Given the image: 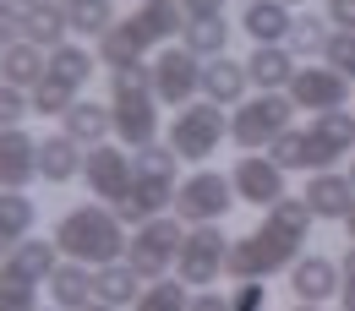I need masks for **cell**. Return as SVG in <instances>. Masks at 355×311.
<instances>
[{"label": "cell", "instance_id": "4", "mask_svg": "<svg viewBox=\"0 0 355 311\" xmlns=\"http://www.w3.org/2000/svg\"><path fill=\"white\" fill-rule=\"evenodd\" d=\"M290 115H295L290 93H257V98H241L235 115H230V142L246 148V153H263V148H273L279 136L290 132Z\"/></svg>", "mask_w": 355, "mask_h": 311}, {"label": "cell", "instance_id": "38", "mask_svg": "<svg viewBox=\"0 0 355 311\" xmlns=\"http://www.w3.org/2000/svg\"><path fill=\"white\" fill-rule=\"evenodd\" d=\"M0 306L11 311H33V278H22L11 263H0Z\"/></svg>", "mask_w": 355, "mask_h": 311}, {"label": "cell", "instance_id": "27", "mask_svg": "<svg viewBox=\"0 0 355 311\" xmlns=\"http://www.w3.org/2000/svg\"><path fill=\"white\" fill-rule=\"evenodd\" d=\"M0 77L11 82V88H39L49 77V60H44V49L39 44H6V55H0Z\"/></svg>", "mask_w": 355, "mask_h": 311}, {"label": "cell", "instance_id": "17", "mask_svg": "<svg viewBox=\"0 0 355 311\" xmlns=\"http://www.w3.org/2000/svg\"><path fill=\"white\" fill-rule=\"evenodd\" d=\"M33 175H39V142L22 126H6L0 132V180H6V191H22Z\"/></svg>", "mask_w": 355, "mask_h": 311}, {"label": "cell", "instance_id": "35", "mask_svg": "<svg viewBox=\"0 0 355 311\" xmlns=\"http://www.w3.org/2000/svg\"><path fill=\"white\" fill-rule=\"evenodd\" d=\"M186 306H191V295H186L180 278H153L137 301V311H186Z\"/></svg>", "mask_w": 355, "mask_h": 311}, {"label": "cell", "instance_id": "30", "mask_svg": "<svg viewBox=\"0 0 355 311\" xmlns=\"http://www.w3.org/2000/svg\"><path fill=\"white\" fill-rule=\"evenodd\" d=\"M180 44L191 49V55H230V22L219 17H186V28H180Z\"/></svg>", "mask_w": 355, "mask_h": 311}, {"label": "cell", "instance_id": "36", "mask_svg": "<svg viewBox=\"0 0 355 311\" xmlns=\"http://www.w3.org/2000/svg\"><path fill=\"white\" fill-rule=\"evenodd\" d=\"M49 71L66 77L71 88H83V82L93 77V55H88V49H77V44H60V49H49Z\"/></svg>", "mask_w": 355, "mask_h": 311}, {"label": "cell", "instance_id": "48", "mask_svg": "<svg viewBox=\"0 0 355 311\" xmlns=\"http://www.w3.org/2000/svg\"><path fill=\"white\" fill-rule=\"evenodd\" d=\"M295 311H322V306H311V301H295Z\"/></svg>", "mask_w": 355, "mask_h": 311}, {"label": "cell", "instance_id": "28", "mask_svg": "<svg viewBox=\"0 0 355 311\" xmlns=\"http://www.w3.org/2000/svg\"><path fill=\"white\" fill-rule=\"evenodd\" d=\"M334 33H339V28H334V22H328V17H317V11H306V17H295V28H290V55H295V60H328V44H334Z\"/></svg>", "mask_w": 355, "mask_h": 311}, {"label": "cell", "instance_id": "16", "mask_svg": "<svg viewBox=\"0 0 355 311\" xmlns=\"http://www.w3.org/2000/svg\"><path fill=\"white\" fill-rule=\"evenodd\" d=\"M306 208L317 213V219H350V208H355V186H350V175H334V170H311V180H306Z\"/></svg>", "mask_w": 355, "mask_h": 311}, {"label": "cell", "instance_id": "39", "mask_svg": "<svg viewBox=\"0 0 355 311\" xmlns=\"http://www.w3.org/2000/svg\"><path fill=\"white\" fill-rule=\"evenodd\" d=\"M28 109H33V98H22V88L0 82V132H6V126H22Z\"/></svg>", "mask_w": 355, "mask_h": 311}, {"label": "cell", "instance_id": "37", "mask_svg": "<svg viewBox=\"0 0 355 311\" xmlns=\"http://www.w3.org/2000/svg\"><path fill=\"white\" fill-rule=\"evenodd\" d=\"M137 175H153V180H175L180 170V153L175 148H164V142H148V148H137Z\"/></svg>", "mask_w": 355, "mask_h": 311}, {"label": "cell", "instance_id": "14", "mask_svg": "<svg viewBox=\"0 0 355 311\" xmlns=\"http://www.w3.org/2000/svg\"><path fill=\"white\" fill-rule=\"evenodd\" d=\"M345 290V273L334 257H322V251H311V257H295L290 263V295L295 301H311V306H322L328 295H339Z\"/></svg>", "mask_w": 355, "mask_h": 311}, {"label": "cell", "instance_id": "29", "mask_svg": "<svg viewBox=\"0 0 355 311\" xmlns=\"http://www.w3.org/2000/svg\"><path fill=\"white\" fill-rule=\"evenodd\" d=\"M33 219H39V208H33L22 191H6V197H0V257H11V251L28 240Z\"/></svg>", "mask_w": 355, "mask_h": 311}, {"label": "cell", "instance_id": "2", "mask_svg": "<svg viewBox=\"0 0 355 311\" xmlns=\"http://www.w3.org/2000/svg\"><path fill=\"white\" fill-rule=\"evenodd\" d=\"M55 246L71 257V263H121V251H126V235H121V219H115V208H98V202H83V208H71V213H60L55 224Z\"/></svg>", "mask_w": 355, "mask_h": 311}, {"label": "cell", "instance_id": "6", "mask_svg": "<svg viewBox=\"0 0 355 311\" xmlns=\"http://www.w3.org/2000/svg\"><path fill=\"white\" fill-rule=\"evenodd\" d=\"M235 208V180L219 170H197L175 186V219L180 224H219Z\"/></svg>", "mask_w": 355, "mask_h": 311}, {"label": "cell", "instance_id": "31", "mask_svg": "<svg viewBox=\"0 0 355 311\" xmlns=\"http://www.w3.org/2000/svg\"><path fill=\"white\" fill-rule=\"evenodd\" d=\"M55 251H60V246H49V240H33V235H28V240H22V246H17V251H11V257H0V263H11L17 267V273H22V278H33V284H44L49 273H55Z\"/></svg>", "mask_w": 355, "mask_h": 311}, {"label": "cell", "instance_id": "52", "mask_svg": "<svg viewBox=\"0 0 355 311\" xmlns=\"http://www.w3.org/2000/svg\"><path fill=\"white\" fill-rule=\"evenodd\" d=\"M279 6H301V0H279Z\"/></svg>", "mask_w": 355, "mask_h": 311}, {"label": "cell", "instance_id": "22", "mask_svg": "<svg viewBox=\"0 0 355 311\" xmlns=\"http://www.w3.org/2000/svg\"><path fill=\"white\" fill-rule=\"evenodd\" d=\"M83 142H71V136L60 132V136H44L39 142V175L49 180V186H71V180L83 175Z\"/></svg>", "mask_w": 355, "mask_h": 311}, {"label": "cell", "instance_id": "47", "mask_svg": "<svg viewBox=\"0 0 355 311\" xmlns=\"http://www.w3.org/2000/svg\"><path fill=\"white\" fill-rule=\"evenodd\" d=\"M345 229H350V246H355V208H350V219H345Z\"/></svg>", "mask_w": 355, "mask_h": 311}, {"label": "cell", "instance_id": "25", "mask_svg": "<svg viewBox=\"0 0 355 311\" xmlns=\"http://www.w3.org/2000/svg\"><path fill=\"white\" fill-rule=\"evenodd\" d=\"M93 295L104 306H137L142 301V273L132 263H104L93 267Z\"/></svg>", "mask_w": 355, "mask_h": 311}, {"label": "cell", "instance_id": "23", "mask_svg": "<svg viewBox=\"0 0 355 311\" xmlns=\"http://www.w3.org/2000/svg\"><path fill=\"white\" fill-rule=\"evenodd\" d=\"M241 28H246L257 44H290V28H295V17H290V6H279V0H246V11H241Z\"/></svg>", "mask_w": 355, "mask_h": 311}, {"label": "cell", "instance_id": "33", "mask_svg": "<svg viewBox=\"0 0 355 311\" xmlns=\"http://www.w3.org/2000/svg\"><path fill=\"white\" fill-rule=\"evenodd\" d=\"M28 98H33V115H66V109L77 104V88H71L66 77H55V71H49L39 88H28Z\"/></svg>", "mask_w": 355, "mask_h": 311}, {"label": "cell", "instance_id": "8", "mask_svg": "<svg viewBox=\"0 0 355 311\" xmlns=\"http://www.w3.org/2000/svg\"><path fill=\"white\" fill-rule=\"evenodd\" d=\"M350 77L345 71H334V66H295V77H290V104L295 109H311V115H328V109H345L350 104Z\"/></svg>", "mask_w": 355, "mask_h": 311}, {"label": "cell", "instance_id": "32", "mask_svg": "<svg viewBox=\"0 0 355 311\" xmlns=\"http://www.w3.org/2000/svg\"><path fill=\"white\" fill-rule=\"evenodd\" d=\"M66 17H71V28H77V33H88V39H104V33L121 22L110 0H71V6H66Z\"/></svg>", "mask_w": 355, "mask_h": 311}, {"label": "cell", "instance_id": "43", "mask_svg": "<svg viewBox=\"0 0 355 311\" xmlns=\"http://www.w3.org/2000/svg\"><path fill=\"white\" fill-rule=\"evenodd\" d=\"M339 273H345V290H339V295H345V306H355V246L345 251V263H339Z\"/></svg>", "mask_w": 355, "mask_h": 311}, {"label": "cell", "instance_id": "20", "mask_svg": "<svg viewBox=\"0 0 355 311\" xmlns=\"http://www.w3.org/2000/svg\"><path fill=\"white\" fill-rule=\"evenodd\" d=\"M246 71H252V88L257 93H284L295 77V55L284 44H257L246 55Z\"/></svg>", "mask_w": 355, "mask_h": 311}, {"label": "cell", "instance_id": "56", "mask_svg": "<svg viewBox=\"0 0 355 311\" xmlns=\"http://www.w3.org/2000/svg\"><path fill=\"white\" fill-rule=\"evenodd\" d=\"M55 311H60V306H55Z\"/></svg>", "mask_w": 355, "mask_h": 311}, {"label": "cell", "instance_id": "11", "mask_svg": "<svg viewBox=\"0 0 355 311\" xmlns=\"http://www.w3.org/2000/svg\"><path fill=\"white\" fill-rule=\"evenodd\" d=\"M83 180L93 186V197L98 202H126V191H132L137 180V164L121 153V148H110V142H98V148H88V164H83Z\"/></svg>", "mask_w": 355, "mask_h": 311}, {"label": "cell", "instance_id": "13", "mask_svg": "<svg viewBox=\"0 0 355 311\" xmlns=\"http://www.w3.org/2000/svg\"><path fill=\"white\" fill-rule=\"evenodd\" d=\"M121 28H126V39H132L137 49H153V44H164L170 33L186 28V6H180V0H142Z\"/></svg>", "mask_w": 355, "mask_h": 311}, {"label": "cell", "instance_id": "19", "mask_svg": "<svg viewBox=\"0 0 355 311\" xmlns=\"http://www.w3.org/2000/svg\"><path fill=\"white\" fill-rule=\"evenodd\" d=\"M252 88V71H246V60H230V55H214L208 66H202V93H208V104H241Z\"/></svg>", "mask_w": 355, "mask_h": 311}, {"label": "cell", "instance_id": "45", "mask_svg": "<svg viewBox=\"0 0 355 311\" xmlns=\"http://www.w3.org/2000/svg\"><path fill=\"white\" fill-rule=\"evenodd\" d=\"M186 311H230V295H214V290H208V295H197Z\"/></svg>", "mask_w": 355, "mask_h": 311}, {"label": "cell", "instance_id": "7", "mask_svg": "<svg viewBox=\"0 0 355 311\" xmlns=\"http://www.w3.org/2000/svg\"><path fill=\"white\" fill-rule=\"evenodd\" d=\"M224 257H230V240H224L219 224H191L186 240H180V284L186 290H208L224 278Z\"/></svg>", "mask_w": 355, "mask_h": 311}, {"label": "cell", "instance_id": "12", "mask_svg": "<svg viewBox=\"0 0 355 311\" xmlns=\"http://www.w3.org/2000/svg\"><path fill=\"white\" fill-rule=\"evenodd\" d=\"M230 180H235V197L241 202H252V208H273V202H284L290 191H284V170L273 164V159H263V153H246V159H235V170H230Z\"/></svg>", "mask_w": 355, "mask_h": 311}, {"label": "cell", "instance_id": "34", "mask_svg": "<svg viewBox=\"0 0 355 311\" xmlns=\"http://www.w3.org/2000/svg\"><path fill=\"white\" fill-rule=\"evenodd\" d=\"M268 159H273L284 175H290V170H306V175L317 170V164H311V142H306V132H295V126H290V132H284L273 148H268Z\"/></svg>", "mask_w": 355, "mask_h": 311}, {"label": "cell", "instance_id": "10", "mask_svg": "<svg viewBox=\"0 0 355 311\" xmlns=\"http://www.w3.org/2000/svg\"><path fill=\"white\" fill-rule=\"evenodd\" d=\"M153 98L159 104H170V109H186L191 104V93L202 88V66H197V55L180 44V49H164L153 66Z\"/></svg>", "mask_w": 355, "mask_h": 311}, {"label": "cell", "instance_id": "51", "mask_svg": "<svg viewBox=\"0 0 355 311\" xmlns=\"http://www.w3.org/2000/svg\"><path fill=\"white\" fill-rule=\"evenodd\" d=\"M345 175H350V186H355V164H350V170H345Z\"/></svg>", "mask_w": 355, "mask_h": 311}, {"label": "cell", "instance_id": "15", "mask_svg": "<svg viewBox=\"0 0 355 311\" xmlns=\"http://www.w3.org/2000/svg\"><path fill=\"white\" fill-rule=\"evenodd\" d=\"M306 142H311V164H317V170H328L334 159L355 153V115H345V109L311 115V126H306Z\"/></svg>", "mask_w": 355, "mask_h": 311}, {"label": "cell", "instance_id": "50", "mask_svg": "<svg viewBox=\"0 0 355 311\" xmlns=\"http://www.w3.org/2000/svg\"><path fill=\"white\" fill-rule=\"evenodd\" d=\"M17 6H22V11H28V6H39V0H17Z\"/></svg>", "mask_w": 355, "mask_h": 311}, {"label": "cell", "instance_id": "3", "mask_svg": "<svg viewBox=\"0 0 355 311\" xmlns=\"http://www.w3.org/2000/svg\"><path fill=\"white\" fill-rule=\"evenodd\" d=\"M115 98H110V109H115V136L121 142H132V148H148L153 132H159V98H153V71L148 66H126V71H115Z\"/></svg>", "mask_w": 355, "mask_h": 311}, {"label": "cell", "instance_id": "24", "mask_svg": "<svg viewBox=\"0 0 355 311\" xmlns=\"http://www.w3.org/2000/svg\"><path fill=\"white\" fill-rule=\"evenodd\" d=\"M49 301L60 311H88L98 295H93V267L88 263H60L49 273Z\"/></svg>", "mask_w": 355, "mask_h": 311}, {"label": "cell", "instance_id": "49", "mask_svg": "<svg viewBox=\"0 0 355 311\" xmlns=\"http://www.w3.org/2000/svg\"><path fill=\"white\" fill-rule=\"evenodd\" d=\"M88 311H121V306H104V301H93V306Z\"/></svg>", "mask_w": 355, "mask_h": 311}, {"label": "cell", "instance_id": "42", "mask_svg": "<svg viewBox=\"0 0 355 311\" xmlns=\"http://www.w3.org/2000/svg\"><path fill=\"white\" fill-rule=\"evenodd\" d=\"M339 33H355V0H328V11H322Z\"/></svg>", "mask_w": 355, "mask_h": 311}, {"label": "cell", "instance_id": "1", "mask_svg": "<svg viewBox=\"0 0 355 311\" xmlns=\"http://www.w3.org/2000/svg\"><path fill=\"white\" fill-rule=\"evenodd\" d=\"M311 219H317V213L306 208V197H284V202H273V208H268V219L257 224L252 235L230 240L224 273H230L235 284H246V278H268V273L290 267L295 257H301V246H306Z\"/></svg>", "mask_w": 355, "mask_h": 311}, {"label": "cell", "instance_id": "41", "mask_svg": "<svg viewBox=\"0 0 355 311\" xmlns=\"http://www.w3.org/2000/svg\"><path fill=\"white\" fill-rule=\"evenodd\" d=\"M230 311H268V290H263V278H246V284L230 295Z\"/></svg>", "mask_w": 355, "mask_h": 311}, {"label": "cell", "instance_id": "26", "mask_svg": "<svg viewBox=\"0 0 355 311\" xmlns=\"http://www.w3.org/2000/svg\"><path fill=\"white\" fill-rule=\"evenodd\" d=\"M110 132H115V109H110V104L77 98V104L66 109V136H71V142H83V148H98V142H104Z\"/></svg>", "mask_w": 355, "mask_h": 311}, {"label": "cell", "instance_id": "21", "mask_svg": "<svg viewBox=\"0 0 355 311\" xmlns=\"http://www.w3.org/2000/svg\"><path fill=\"white\" fill-rule=\"evenodd\" d=\"M66 28H71V17H66V6H55V0L28 6L22 22H17V33H22L28 44H39V49H60L66 44Z\"/></svg>", "mask_w": 355, "mask_h": 311}, {"label": "cell", "instance_id": "53", "mask_svg": "<svg viewBox=\"0 0 355 311\" xmlns=\"http://www.w3.org/2000/svg\"><path fill=\"white\" fill-rule=\"evenodd\" d=\"M0 311H11V306H0Z\"/></svg>", "mask_w": 355, "mask_h": 311}, {"label": "cell", "instance_id": "44", "mask_svg": "<svg viewBox=\"0 0 355 311\" xmlns=\"http://www.w3.org/2000/svg\"><path fill=\"white\" fill-rule=\"evenodd\" d=\"M186 6V17H219L224 11V0H180Z\"/></svg>", "mask_w": 355, "mask_h": 311}, {"label": "cell", "instance_id": "55", "mask_svg": "<svg viewBox=\"0 0 355 311\" xmlns=\"http://www.w3.org/2000/svg\"><path fill=\"white\" fill-rule=\"evenodd\" d=\"M66 6H71V0H66Z\"/></svg>", "mask_w": 355, "mask_h": 311}, {"label": "cell", "instance_id": "54", "mask_svg": "<svg viewBox=\"0 0 355 311\" xmlns=\"http://www.w3.org/2000/svg\"><path fill=\"white\" fill-rule=\"evenodd\" d=\"M345 311H355V306H345Z\"/></svg>", "mask_w": 355, "mask_h": 311}, {"label": "cell", "instance_id": "5", "mask_svg": "<svg viewBox=\"0 0 355 311\" xmlns=\"http://www.w3.org/2000/svg\"><path fill=\"white\" fill-rule=\"evenodd\" d=\"M224 132H230L224 104H186L175 121H170V148H175L186 164H202V159L219 153Z\"/></svg>", "mask_w": 355, "mask_h": 311}, {"label": "cell", "instance_id": "46", "mask_svg": "<svg viewBox=\"0 0 355 311\" xmlns=\"http://www.w3.org/2000/svg\"><path fill=\"white\" fill-rule=\"evenodd\" d=\"M11 33H17V17H11V6L0 0V49L11 44Z\"/></svg>", "mask_w": 355, "mask_h": 311}, {"label": "cell", "instance_id": "9", "mask_svg": "<svg viewBox=\"0 0 355 311\" xmlns=\"http://www.w3.org/2000/svg\"><path fill=\"white\" fill-rule=\"evenodd\" d=\"M180 240H186V229H180V219H148V224H137V240H132V251H126V263L142 273V278H159L164 267L180 257Z\"/></svg>", "mask_w": 355, "mask_h": 311}, {"label": "cell", "instance_id": "18", "mask_svg": "<svg viewBox=\"0 0 355 311\" xmlns=\"http://www.w3.org/2000/svg\"><path fill=\"white\" fill-rule=\"evenodd\" d=\"M170 202H175V180L137 175L132 191H126V202H115V219H121V224H148V219H159Z\"/></svg>", "mask_w": 355, "mask_h": 311}, {"label": "cell", "instance_id": "40", "mask_svg": "<svg viewBox=\"0 0 355 311\" xmlns=\"http://www.w3.org/2000/svg\"><path fill=\"white\" fill-rule=\"evenodd\" d=\"M328 66L345 71V77L355 82V33H334V44H328Z\"/></svg>", "mask_w": 355, "mask_h": 311}]
</instances>
